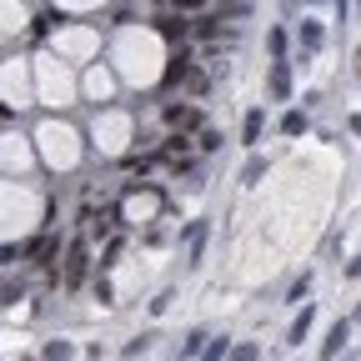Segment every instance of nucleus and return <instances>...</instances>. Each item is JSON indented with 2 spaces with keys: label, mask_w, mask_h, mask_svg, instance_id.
Instances as JSON below:
<instances>
[{
  "label": "nucleus",
  "mask_w": 361,
  "mask_h": 361,
  "mask_svg": "<svg viewBox=\"0 0 361 361\" xmlns=\"http://www.w3.org/2000/svg\"><path fill=\"white\" fill-rule=\"evenodd\" d=\"M301 40H306V51H316V45H322V25H306Z\"/></svg>",
  "instance_id": "f3484780"
},
{
  "label": "nucleus",
  "mask_w": 361,
  "mask_h": 361,
  "mask_svg": "<svg viewBox=\"0 0 361 361\" xmlns=\"http://www.w3.org/2000/svg\"><path fill=\"white\" fill-rule=\"evenodd\" d=\"M346 336H351V326H346V322H336V326H331V336H326V346H322V356H336V351L346 346Z\"/></svg>",
  "instance_id": "6e6552de"
},
{
  "label": "nucleus",
  "mask_w": 361,
  "mask_h": 361,
  "mask_svg": "<svg viewBox=\"0 0 361 361\" xmlns=\"http://www.w3.org/2000/svg\"><path fill=\"white\" fill-rule=\"evenodd\" d=\"M20 296V281H0V306H11Z\"/></svg>",
  "instance_id": "dca6fc26"
},
{
  "label": "nucleus",
  "mask_w": 361,
  "mask_h": 361,
  "mask_svg": "<svg viewBox=\"0 0 361 361\" xmlns=\"http://www.w3.org/2000/svg\"><path fill=\"white\" fill-rule=\"evenodd\" d=\"M186 356H206V336H201V331L186 341Z\"/></svg>",
  "instance_id": "a211bd4d"
},
{
  "label": "nucleus",
  "mask_w": 361,
  "mask_h": 361,
  "mask_svg": "<svg viewBox=\"0 0 361 361\" xmlns=\"http://www.w3.org/2000/svg\"><path fill=\"white\" fill-rule=\"evenodd\" d=\"M306 331H311V306H301V316L291 322V341H306Z\"/></svg>",
  "instance_id": "9b49d317"
},
{
  "label": "nucleus",
  "mask_w": 361,
  "mask_h": 361,
  "mask_svg": "<svg viewBox=\"0 0 361 361\" xmlns=\"http://www.w3.org/2000/svg\"><path fill=\"white\" fill-rule=\"evenodd\" d=\"M346 276H361V256H356V261H351V266H346Z\"/></svg>",
  "instance_id": "aec40b11"
},
{
  "label": "nucleus",
  "mask_w": 361,
  "mask_h": 361,
  "mask_svg": "<svg viewBox=\"0 0 361 361\" xmlns=\"http://www.w3.org/2000/svg\"><path fill=\"white\" fill-rule=\"evenodd\" d=\"M266 51L281 61V56H286V30H271V35H266Z\"/></svg>",
  "instance_id": "f8f14e48"
},
{
  "label": "nucleus",
  "mask_w": 361,
  "mask_h": 361,
  "mask_svg": "<svg viewBox=\"0 0 361 361\" xmlns=\"http://www.w3.org/2000/svg\"><path fill=\"white\" fill-rule=\"evenodd\" d=\"M356 322H361V311H356Z\"/></svg>",
  "instance_id": "4be33fe9"
},
{
  "label": "nucleus",
  "mask_w": 361,
  "mask_h": 361,
  "mask_svg": "<svg viewBox=\"0 0 361 361\" xmlns=\"http://www.w3.org/2000/svg\"><path fill=\"white\" fill-rule=\"evenodd\" d=\"M351 130H356V135H361V116H351Z\"/></svg>",
  "instance_id": "412c9836"
},
{
  "label": "nucleus",
  "mask_w": 361,
  "mask_h": 361,
  "mask_svg": "<svg viewBox=\"0 0 361 361\" xmlns=\"http://www.w3.org/2000/svg\"><path fill=\"white\" fill-rule=\"evenodd\" d=\"M201 246H206V221H191V231H186V266H196L201 261Z\"/></svg>",
  "instance_id": "39448f33"
},
{
  "label": "nucleus",
  "mask_w": 361,
  "mask_h": 361,
  "mask_svg": "<svg viewBox=\"0 0 361 361\" xmlns=\"http://www.w3.org/2000/svg\"><path fill=\"white\" fill-rule=\"evenodd\" d=\"M206 356H211V361H221V356H231V346H226V336H221V341H211V336H206Z\"/></svg>",
  "instance_id": "2eb2a0df"
},
{
  "label": "nucleus",
  "mask_w": 361,
  "mask_h": 361,
  "mask_svg": "<svg viewBox=\"0 0 361 361\" xmlns=\"http://www.w3.org/2000/svg\"><path fill=\"white\" fill-rule=\"evenodd\" d=\"M261 126H266V116H261V111H246V121H241V141H246V146L261 141Z\"/></svg>",
  "instance_id": "0eeeda50"
},
{
  "label": "nucleus",
  "mask_w": 361,
  "mask_h": 361,
  "mask_svg": "<svg viewBox=\"0 0 361 361\" xmlns=\"http://www.w3.org/2000/svg\"><path fill=\"white\" fill-rule=\"evenodd\" d=\"M306 130V111H286L281 116V135H301Z\"/></svg>",
  "instance_id": "9d476101"
},
{
  "label": "nucleus",
  "mask_w": 361,
  "mask_h": 361,
  "mask_svg": "<svg viewBox=\"0 0 361 361\" xmlns=\"http://www.w3.org/2000/svg\"><path fill=\"white\" fill-rule=\"evenodd\" d=\"M176 11H186V16H196V11H206V0H176Z\"/></svg>",
  "instance_id": "6ab92c4d"
},
{
  "label": "nucleus",
  "mask_w": 361,
  "mask_h": 361,
  "mask_svg": "<svg viewBox=\"0 0 361 361\" xmlns=\"http://www.w3.org/2000/svg\"><path fill=\"white\" fill-rule=\"evenodd\" d=\"M261 171H266V161H256V156H251V161H246V171H241V180H246V186H256Z\"/></svg>",
  "instance_id": "4468645a"
},
{
  "label": "nucleus",
  "mask_w": 361,
  "mask_h": 361,
  "mask_svg": "<svg viewBox=\"0 0 361 361\" xmlns=\"http://www.w3.org/2000/svg\"><path fill=\"white\" fill-rule=\"evenodd\" d=\"M166 126H176V130H201V111H191V106H166Z\"/></svg>",
  "instance_id": "7ed1b4c3"
},
{
  "label": "nucleus",
  "mask_w": 361,
  "mask_h": 361,
  "mask_svg": "<svg viewBox=\"0 0 361 361\" xmlns=\"http://www.w3.org/2000/svg\"><path fill=\"white\" fill-rule=\"evenodd\" d=\"M191 35L211 40V35H216V16H201V20H191Z\"/></svg>",
  "instance_id": "ddd939ff"
},
{
  "label": "nucleus",
  "mask_w": 361,
  "mask_h": 361,
  "mask_svg": "<svg viewBox=\"0 0 361 361\" xmlns=\"http://www.w3.org/2000/svg\"><path fill=\"white\" fill-rule=\"evenodd\" d=\"M85 261H90L85 241H71V246H66V286H80V281H85Z\"/></svg>",
  "instance_id": "f257e3e1"
},
{
  "label": "nucleus",
  "mask_w": 361,
  "mask_h": 361,
  "mask_svg": "<svg viewBox=\"0 0 361 361\" xmlns=\"http://www.w3.org/2000/svg\"><path fill=\"white\" fill-rule=\"evenodd\" d=\"M266 90H271L276 101H286V96H291V66H286V61H276V66H271V75H266Z\"/></svg>",
  "instance_id": "f03ea898"
},
{
  "label": "nucleus",
  "mask_w": 361,
  "mask_h": 361,
  "mask_svg": "<svg viewBox=\"0 0 361 361\" xmlns=\"http://www.w3.org/2000/svg\"><path fill=\"white\" fill-rule=\"evenodd\" d=\"M25 256H35V261H40V266H51V261H56V256H61V236H45V241H35V246H30V251H25Z\"/></svg>",
  "instance_id": "423d86ee"
},
{
  "label": "nucleus",
  "mask_w": 361,
  "mask_h": 361,
  "mask_svg": "<svg viewBox=\"0 0 361 361\" xmlns=\"http://www.w3.org/2000/svg\"><path fill=\"white\" fill-rule=\"evenodd\" d=\"M186 71H191V56H186V51H180V56H171V66H166V85L186 80Z\"/></svg>",
  "instance_id": "1a4fd4ad"
},
{
  "label": "nucleus",
  "mask_w": 361,
  "mask_h": 361,
  "mask_svg": "<svg viewBox=\"0 0 361 361\" xmlns=\"http://www.w3.org/2000/svg\"><path fill=\"white\" fill-rule=\"evenodd\" d=\"M156 25H161V35H166V40H186V35H191L186 11H180V16H156Z\"/></svg>",
  "instance_id": "20e7f679"
}]
</instances>
